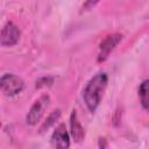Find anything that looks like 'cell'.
<instances>
[{
  "instance_id": "cell-1",
  "label": "cell",
  "mask_w": 149,
  "mask_h": 149,
  "mask_svg": "<svg viewBox=\"0 0 149 149\" xmlns=\"http://www.w3.org/2000/svg\"><path fill=\"white\" fill-rule=\"evenodd\" d=\"M107 83H108L107 74L105 72H99L95 76H93L86 84L83 91V99L87 109L91 113H94L99 107L104 92L107 87Z\"/></svg>"
},
{
  "instance_id": "cell-2",
  "label": "cell",
  "mask_w": 149,
  "mask_h": 149,
  "mask_svg": "<svg viewBox=\"0 0 149 149\" xmlns=\"http://www.w3.org/2000/svg\"><path fill=\"white\" fill-rule=\"evenodd\" d=\"M0 88L5 95L13 97L22 92L24 88V83L14 73H5L0 79Z\"/></svg>"
},
{
  "instance_id": "cell-3",
  "label": "cell",
  "mask_w": 149,
  "mask_h": 149,
  "mask_svg": "<svg viewBox=\"0 0 149 149\" xmlns=\"http://www.w3.org/2000/svg\"><path fill=\"white\" fill-rule=\"evenodd\" d=\"M50 104V98L48 94H43L40 99H37L33 106L30 107L27 116H26V122L30 126H35L42 118L43 113H44V109L49 106Z\"/></svg>"
},
{
  "instance_id": "cell-4",
  "label": "cell",
  "mask_w": 149,
  "mask_h": 149,
  "mask_svg": "<svg viewBox=\"0 0 149 149\" xmlns=\"http://www.w3.org/2000/svg\"><path fill=\"white\" fill-rule=\"evenodd\" d=\"M122 40V35L119 34V33H115V34H111L108 36H106L102 42L100 43L99 45V55H98V62H105L109 54L116 48V45L121 42Z\"/></svg>"
},
{
  "instance_id": "cell-5",
  "label": "cell",
  "mask_w": 149,
  "mask_h": 149,
  "mask_svg": "<svg viewBox=\"0 0 149 149\" xmlns=\"http://www.w3.org/2000/svg\"><path fill=\"white\" fill-rule=\"evenodd\" d=\"M20 40V30L19 28L12 22L8 21L1 29V37L0 43L2 47H13Z\"/></svg>"
},
{
  "instance_id": "cell-6",
  "label": "cell",
  "mask_w": 149,
  "mask_h": 149,
  "mask_svg": "<svg viewBox=\"0 0 149 149\" xmlns=\"http://www.w3.org/2000/svg\"><path fill=\"white\" fill-rule=\"evenodd\" d=\"M51 143H52L54 147L62 148V149H65V148L70 147V136H69V133H68L66 127H65L64 123H61L55 129V132L52 133Z\"/></svg>"
},
{
  "instance_id": "cell-7",
  "label": "cell",
  "mask_w": 149,
  "mask_h": 149,
  "mask_svg": "<svg viewBox=\"0 0 149 149\" xmlns=\"http://www.w3.org/2000/svg\"><path fill=\"white\" fill-rule=\"evenodd\" d=\"M70 126H71V136H72L73 141L76 143H80L85 139V130H84L83 126L80 125L74 109L72 111L71 116H70Z\"/></svg>"
},
{
  "instance_id": "cell-8",
  "label": "cell",
  "mask_w": 149,
  "mask_h": 149,
  "mask_svg": "<svg viewBox=\"0 0 149 149\" xmlns=\"http://www.w3.org/2000/svg\"><path fill=\"white\" fill-rule=\"evenodd\" d=\"M139 98L142 107L146 111H149V79H146L140 84Z\"/></svg>"
},
{
  "instance_id": "cell-9",
  "label": "cell",
  "mask_w": 149,
  "mask_h": 149,
  "mask_svg": "<svg viewBox=\"0 0 149 149\" xmlns=\"http://www.w3.org/2000/svg\"><path fill=\"white\" fill-rule=\"evenodd\" d=\"M59 116H61V109L52 111V112L49 114V116L45 119V121L43 122V125H42V127H41V132H44V130L49 129V128L59 119Z\"/></svg>"
},
{
  "instance_id": "cell-10",
  "label": "cell",
  "mask_w": 149,
  "mask_h": 149,
  "mask_svg": "<svg viewBox=\"0 0 149 149\" xmlns=\"http://www.w3.org/2000/svg\"><path fill=\"white\" fill-rule=\"evenodd\" d=\"M52 78L50 77H44V78H41L36 81V88H41L43 86H50L52 84Z\"/></svg>"
},
{
  "instance_id": "cell-11",
  "label": "cell",
  "mask_w": 149,
  "mask_h": 149,
  "mask_svg": "<svg viewBox=\"0 0 149 149\" xmlns=\"http://www.w3.org/2000/svg\"><path fill=\"white\" fill-rule=\"evenodd\" d=\"M100 0H85L84 5H83V10H90L92 9Z\"/></svg>"
},
{
  "instance_id": "cell-12",
  "label": "cell",
  "mask_w": 149,
  "mask_h": 149,
  "mask_svg": "<svg viewBox=\"0 0 149 149\" xmlns=\"http://www.w3.org/2000/svg\"><path fill=\"white\" fill-rule=\"evenodd\" d=\"M98 147H99V148H107L108 144L106 143V140H105V139H100V140H99V144H98Z\"/></svg>"
}]
</instances>
